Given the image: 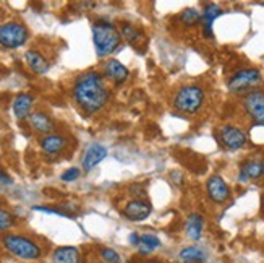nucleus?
Masks as SVG:
<instances>
[{
    "label": "nucleus",
    "mask_w": 264,
    "mask_h": 263,
    "mask_svg": "<svg viewBox=\"0 0 264 263\" xmlns=\"http://www.w3.org/2000/svg\"><path fill=\"white\" fill-rule=\"evenodd\" d=\"M75 101L89 114L97 112L109 99V91L104 85L102 77L97 72H86L76 80L73 89Z\"/></svg>",
    "instance_id": "1"
},
{
    "label": "nucleus",
    "mask_w": 264,
    "mask_h": 263,
    "mask_svg": "<svg viewBox=\"0 0 264 263\" xmlns=\"http://www.w3.org/2000/svg\"><path fill=\"white\" fill-rule=\"evenodd\" d=\"M93 41L96 47V54L99 57H106L117 51L120 46V33L117 28L106 22V20H99L93 25Z\"/></svg>",
    "instance_id": "2"
},
{
    "label": "nucleus",
    "mask_w": 264,
    "mask_h": 263,
    "mask_svg": "<svg viewBox=\"0 0 264 263\" xmlns=\"http://www.w3.org/2000/svg\"><path fill=\"white\" fill-rule=\"evenodd\" d=\"M4 245L12 255L23 260H38L41 257V247L34 240L17 234H7L4 237Z\"/></svg>",
    "instance_id": "3"
},
{
    "label": "nucleus",
    "mask_w": 264,
    "mask_h": 263,
    "mask_svg": "<svg viewBox=\"0 0 264 263\" xmlns=\"http://www.w3.org/2000/svg\"><path fill=\"white\" fill-rule=\"evenodd\" d=\"M204 101V91L196 85H188L178 89V93L173 101V106L178 112L183 114H194L198 112L201 104Z\"/></svg>",
    "instance_id": "4"
},
{
    "label": "nucleus",
    "mask_w": 264,
    "mask_h": 263,
    "mask_svg": "<svg viewBox=\"0 0 264 263\" xmlns=\"http://www.w3.org/2000/svg\"><path fill=\"white\" fill-rule=\"evenodd\" d=\"M28 41L26 26L17 22H9L0 25V46L7 49H17L22 47Z\"/></svg>",
    "instance_id": "5"
},
{
    "label": "nucleus",
    "mask_w": 264,
    "mask_h": 263,
    "mask_svg": "<svg viewBox=\"0 0 264 263\" xmlns=\"http://www.w3.org/2000/svg\"><path fill=\"white\" fill-rule=\"evenodd\" d=\"M258 83H261V73L258 68H243L228 80V89L232 93H241L254 88Z\"/></svg>",
    "instance_id": "6"
},
{
    "label": "nucleus",
    "mask_w": 264,
    "mask_h": 263,
    "mask_svg": "<svg viewBox=\"0 0 264 263\" xmlns=\"http://www.w3.org/2000/svg\"><path fill=\"white\" fill-rule=\"evenodd\" d=\"M243 107L256 123L264 125V91L261 89L248 91L243 98Z\"/></svg>",
    "instance_id": "7"
},
{
    "label": "nucleus",
    "mask_w": 264,
    "mask_h": 263,
    "mask_svg": "<svg viewBox=\"0 0 264 263\" xmlns=\"http://www.w3.org/2000/svg\"><path fill=\"white\" fill-rule=\"evenodd\" d=\"M219 137H220L222 145L228 150H240L241 147H245V143H246L245 132L235 125H224L219 132Z\"/></svg>",
    "instance_id": "8"
},
{
    "label": "nucleus",
    "mask_w": 264,
    "mask_h": 263,
    "mask_svg": "<svg viewBox=\"0 0 264 263\" xmlns=\"http://www.w3.org/2000/svg\"><path fill=\"white\" fill-rule=\"evenodd\" d=\"M207 187V193L212 202L216 203H224L230 197V190H228V185L225 184V181L220 176H212L209 177V181L206 184Z\"/></svg>",
    "instance_id": "9"
},
{
    "label": "nucleus",
    "mask_w": 264,
    "mask_h": 263,
    "mask_svg": "<svg viewBox=\"0 0 264 263\" xmlns=\"http://www.w3.org/2000/svg\"><path fill=\"white\" fill-rule=\"evenodd\" d=\"M151 210H152L151 205L148 202H144V200H131V202H128L127 206H125L123 214L127 219L138 223V221H143L148 218L151 214Z\"/></svg>",
    "instance_id": "10"
},
{
    "label": "nucleus",
    "mask_w": 264,
    "mask_h": 263,
    "mask_svg": "<svg viewBox=\"0 0 264 263\" xmlns=\"http://www.w3.org/2000/svg\"><path fill=\"white\" fill-rule=\"evenodd\" d=\"M104 73L109 80L115 81L117 85H122V83L128 78V68L123 64H120L117 59H109L106 64H104Z\"/></svg>",
    "instance_id": "11"
},
{
    "label": "nucleus",
    "mask_w": 264,
    "mask_h": 263,
    "mask_svg": "<svg viewBox=\"0 0 264 263\" xmlns=\"http://www.w3.org/2000/svg\"><path fill=\"white\" fill-rule=\"evenodd\" d=\"M106 156H107V150L104 148L102 145H91L85 153V156H83V168L86 171H91Z\"/></svg>",
    "instance_id": "12"
},
{
    "label": "nucleus",
    "mask_w": 264,
    "mask_h": 263,
    "mask_svg": "<svg viewBox=\"0 0 264 263\" xmlns=\"http://www.w3.org/2000/svg\"><path fill=\"white\" fill-rule=\"evenodd\" d=\"M222 15L220 7L216 4H207L204 7V12L201 15V23H203V30H204V36L206 38H212V23L216 22V18Z\"/></svg>",
    "instance_id": "13"
},
{
    "label": "nucleus",
    "mask_w": 264,
    "mask_h": 263,
    "mask_svg": "<svg viewBox=\"0 0 264 263\" xmlns=\"http://www.w3.org/2000/svg\"><path fill=\"white\" fill-rule=\"evenodd\" d=\"M39 145L47 155H55V153H60V151L67 147V140L62 135L52 134V135H46L44 138H41Z\"/></svg>",
    "instance_id": "14"
},
{
    "label": "nucleus",
    "mask_w": 264,
    "mask_h": 263,
    "mask_svg": "<svg viewBox=\"0 0 264 263\" xmlns=\"http://www.w3.org/2000/svg\"><path fill=\"white\" fill-rule=\"evenodd\" d=\"M31 107H33V96L26 94V93L18 94L15 101H13V112H15L17 119H20V120L30 117Z\"/></svg>",
    "instance_id": "15"
},
{
    "label": "nucleus",
    "mask_w": 264,
    "mask_h": 263,
    "mask_svg": "<svg viewBox=\"0 0 264 263\" xmlns=\"http://www.w3.org/2000/svg\"><path fill=\"white\" fill-rule=\"evenodd\" d=\"M54 263H80V252L76 247H59L52 255Z\"/></svg>",
    "instance_id": "16"
},
{
    "label": "nucleus",
    "mask_w": 264,
    "mask_h": 263,
    "mask_svg": "<svg viewBox=\"0 0 264 263\" xmlns=\"http://www.w3.org/2000/svg\"><path fill=\"white\" fill-rule=\"evenodd\" d=\"M28 120H30V125L39 132V134H49V132L54 130V122L49 115L43 114V112H34V114H30L28 117Z\"/></svg>",
    "instance_id": "17"
},
{
    "label": "nucleus",
    "mask_w": 264,
    "mask_h": 263,
    "mask_svg": "<svg viewBox=\"0 0 264 263\" xmlns=\"http://www.w3.org/2000/svg\"><path fill=\"white\" fill-rule=\"evenodd\" d=\"M25 60H26V64L30 65L31 70L36 73L43 75V73H47V70H49L47 60L44 59V55L39 54L38 51H28L25 54Z\"/></svg>",
    "instance_id": "18"
},
{
    "label": "nucleus",
    "mask_w": 264,
    "mask_h": 263,
    "mask_svg": "<svg viewBox=\"0 0 264 263\" xmlns=\"http://www.w3.org/2000/svg\"><path fill=\"white\" fill-rule=\"evenodd\" d=\"M264 174V164L259 161H248L241 166V171H240V181L241 182H246L249 179H258Z\"/></svg>",
    "instance_id": "19"
},
{
    "label": "nucleus",
    "mask_w": 264,
    "mask_h": 263,
    "mask_svg": "<svg viewBox=\"0 0 264 263\" xmlns=\"http://www.w3.org/2000/svg\"><path fill=\"white\" fill-rule=\"evenodd\" d=\"M203 226H204V219L201 214L198 213L190 214V218L186 219V234H188V237L193 240H199L201 232H203Z\"/></svg>",
    "instance_id": "20"
},
{
    "label": "nucleus",
    "mask_w": 264,
    "mask_h": 263,
    "mask_svg": "<svg viewBox=\"0 0 264 263\" xmlns=\"http://www.w3.org/2000/svg\"><path fill=\"white\" fill-rule=\"evenodd\" d=\"M157 247H161V240H159L156 236H151V234H143V236H140L138 248H140L141 255H148L152 250H156Z\"/></svg>",
    "instance_id": "21"
},
{
    "label": "nucleus",
    "mask_w": 264,
    "mask_h": 263,
    "mask_svg": "<svg viewBox=\"0 0 264 263\" xmlns=\"http://www.w3.org/2000/svg\"><path fill=\"white\" fill-rule=\"evenodd\" d=\"M180 258L185 263H196V261H204L206 260V253L198 247H185L182 252H180Z\"/></svg>",
    "instance_id": "22"
},
{
    "label": "nucleus",
    "mask_w": 264,
    "mask_h": 263,
    "mask_svg": "<svg viewBox=\"0 0 264 263\" xmlns=\"http://www.w3.org/2000/svg\"><path fill=\"white\" fill-rule=\"evenodd\" d=\"M180 22H182L183 25L186 26H193L201 22V15L199 12L196 9H186L183 10L182 13H180Z\"/></svg>",
    "instance_id": "23"
},
{
    "label": "nucleus",
    "mask_w": 264,
    "mask_h": 263,
    "mask_svg": "<svg viewBox=\"0 0 264 263\" xmlns=\"http://www.w3.org/2000/svg\"><path fill=\"white\" fill-rule=\"evenodd\" d=\"M122 34L123 38L128 41V43H136L138 39H140V33L135 26H131L130 23H123L122 25Z\"/></svg>",
    "instance_id": "24"
},
{
    "label": "nucleus",
    "mask_w": 264,
    "mask_h": 263,
    "mask_svg": "<svg viewBox=\"0 0 264 263\" xmlns=\"http://www.w3.org/2000/svg\"><path fill=\"white\" fill-rule=\"evenodd\" d=\"M99 255L104 263H120V255L114 248H102Z\"/></svg>",
    "instance_id": "25"
},
{
    "label": "nucleus",
    "mask_w": 264,
    "mask_h": 263,
    "mask_svg": "<svg viewBox=\"0 0 264 263\" xmlns=\"http://www.w3.org/2000/svg\"><path fill=\"white\" fill-rule=\"evenodd\" d=\"M13 223H15V219H13L12 213H9L7 210L0 208V231L9 229V227L13 226Z\"/></svg>",
    "instance_id": "26"
},
{
    "label": "nucleus",
    "mask_w": 264,
    "mask_h": 263,
    "mask_svg": "<svg viewBox=\"0 0 264 263\" xmlns=\"http://www.w3.org/2000/svg\"><path fill=\"white\" fill-rule=\"evenodd\" d=\"M80 177V169L78 168H72V169H68L65 171L64 174H62V181L64 182H72V181H76V179Z\"/></svg>",
    "instance_id": "27"
},
{
    "label": "nucleus",
    "mask_w": 264,
    "mask_h": 263,
    "mask_svg": "<svg viewBox=\"0 0 264 263\" xmlns=\"http://www.w3.org/2000/svg\"><path fill=\"white\" fill-rule=\"evenodd\" d=\"M130 193L133 197H136L135 200H144L146 198V190L143 189L141 185H131L130 187Z\"/></svg>",
    "instance_id": "28"
},
{
    "label": "nucleus",
    "mask_w": 264,
    "mask_h": 263,
    "mask_svg": "<svg viewBox=\"0 0 264 263\" xmlns=\"http://www.w3.org/2000/svg\"><path fill=\"white\" fill-rule=\"evenodd\" d=\"M36 211H44V213H52V214H60V216H68L67 213L60 211V210H55V208H47V206H34Z\"/></svg>",
    "instance_id": "29"
},
{
    "label": "nucleus",
    "mask_w": 264,
    "mask_h": 263,
    "mask_svg": "<svg viewBox=\"0 0 264 263\" xmlns=\"http://www.w3.org/2000/svg\"><path fill=\"white\" fill-rule=\"evenodd\" d=\"M0 184H4V185H10L13 184V181L5 174V172H0Z\"/></svg>",
    "instance_id": "30"
},
{
    "label": "nucleus",
    "mask_w": 264,
    "mask_h": 263,
    "mask_svg": "<svg viewBox=\"0 0 264 263\" xmlns=\"http://www.w3.org/2000/svg\"><path fill=\"white\" fill-rule=\"evenodd\" d=\"M146 263H164V261H159V260H149V261H146Z\"/></svg>",
    "instance_id": "31"
}]
</instances>
